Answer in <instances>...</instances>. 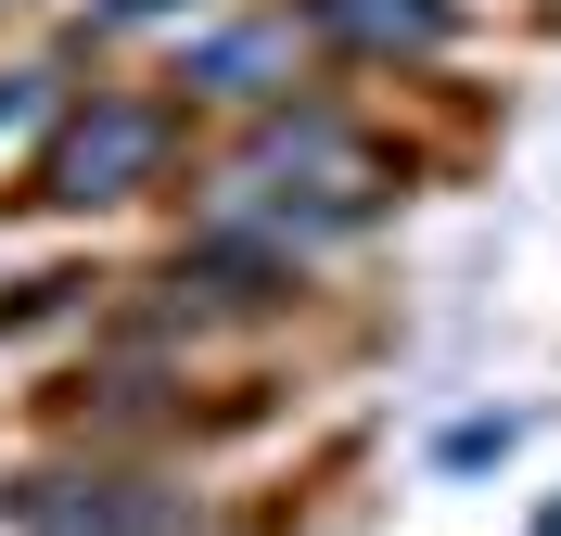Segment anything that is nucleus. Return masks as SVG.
Returning a JSON list of instances; mask_svg holds the SVG:
<instances>
[{
	"label": "nucleus",
	"mask_w": 561,
	"mask_h": 536,
	"mask_svg": "<svg viewBox=\"0 0 561 536\" xmlns=\"http://www.w3.org/2000/svg\"><path fill=\"white\" fill-rule=\"evenodd\" d=\"M243 192H280V205H294V230H345V217L383 192V167H370L332 115H280L268 141L243 153Z\"/></svg>",
	"instance_id": "obj_1"
},
{
	"label": "nucleus",
	"mask_w": 561,
	"mask_h": 536,
	"mask_svg": "<svg viewBox=\"0 0 561 536\" xmlns=\"http://www.w3.org/2000/svg\"><path fill=\"white\" fill-rule=\"evenodd\" d=\"M153 153H167V128H153L140 103H90V115H77V141L51 153V192H65V205H115Z\"/></svg>",
	"instance_id": "obj_2"
},
{
	"label": "nucleus",
	"mask_w": 561,
	"mask_h": 536,
	"mask_svg": "<svg viewBox=\"0 0 561 536\" xmlns=\"http://www.w3.org/2000/svg\"><path fill=\"white\" fill-rule=\"evenodd\" d=\"M345 38H370V52H396V38H434L447 26V0H319Z\"/></svg>",
	"instance_id": "obj_3"
},
{
	"label": "nucleus",
	"mask_w": 561,
	"mask_h": 536,
	"mask_svg": "<svg viewBox=\"0 0 561 536\" xmlns=\"http://www.w3.org/2000/svg\"><path fill=\"white\" fill-rule=\"evenodd\" d=\"M485 460H511V422H459L447 434V472H485Z\"/></svg>",
	"instance_id": "obj_4"
},
{
	"label": "nucleus",
	"mask_w": 561,
	"mask_h": 536,
	"mask_svg": "<svg viewBox=\"0 0 561 536\" xmlns=\"http://www.w3.org/2000/svg\"><path fill=\"white\" fill-rule=\"evenodd\" d=\"M153 13H167V0H103V26H153Z\"/></svg>",
	"instance_id": "obj_5"
}]
</instances>
